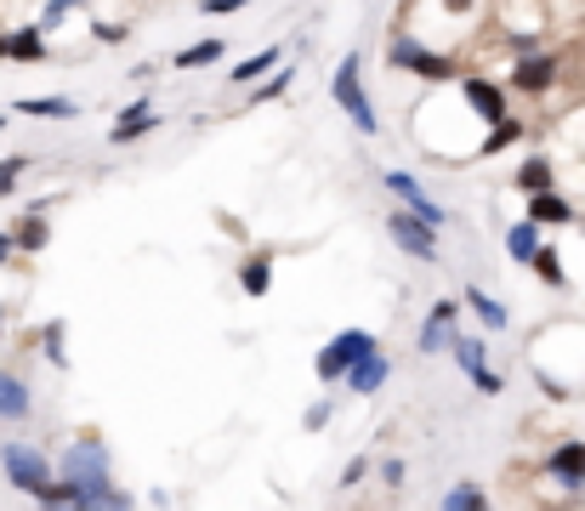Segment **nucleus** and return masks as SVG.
<instances>
[{
    "label": "nucleus",
    "instance_id": "1",
    "mask_svg": "<svg viewBox=\"0 0 585 511\" xmlns=\"http://www.w3.org/2000/svg\"><path fill=\"white\" fill-rule=\"evenodd\" d=\"M63 477L74 483V506H125V489H114V477H109V449H103V438L69 444Z\"/></svg>",
    "mask_w": 585,
    "mask_h": 511
},
{
    "label": "nucleus",
    "instance_id": "2",
    "mask_svg": "<svg viewBox=\"0 0 585 511\" xmlns=\"http://www.w3.org/2000/svg\"><path fill=\"white\" fill-rule=\"evenodd\" d=\"M329 91H336V102L347 109V120L359 125L364 137H375V132H381V120H375V102H370V97H364V86H359V58H352V51H347V58L336 63V74H329Z\"/></svg>",
    "mask_w": 585,
    "mask_h": 511
},
{
    "label": "nucleus",
    "instance_id": "3",
    "mask_svg": "<svg viewBox=\"0 0 585 511\" xmlns=\"http://www.w3.org/2000/svg\"><path fill=\"white\" fill-rule=\"evenodd\" d=\"M0 466H7V483L23 495H40L46 483H52V466H46V454L29 449V444H7L0 449Z\"/></svg>",
    "mask_w": 585,
    "mask_h": 511
},
{
    "label": "nucleus",
    "instance_id": "4",
    "mask_svg": "<svg viewBox=\"0 0 585 511\" xmlns=\"http://www.w3.org/2000/svg\"><path fill=\"white\" fill-rule=\"evenodd\" d=\"M364 352H375V336H370V329H341V336L319 352V364H313V370H319V381H341V370H347V364H359Z\"/></svg>",
    "mask_w": 585,
    "mask_h": 511
},
{
    "label": "nucleus",
    "instance_id": "5",
    "mask_svg": "<svg viewBox=\"0 0 585 511\" xmlns=\"http://www.w3.org/2000/svg\"><path fill=\"white\" fill-rule=\"evenodd\" d=\"M387 63L421 74V80H449V74H455V63L438 58V51H426L421 40H387Z\"/></svg>",
    "mask_w": 585,
    "mask_h": 511
},
{
    "label": "nucleus",
    "instance_id": "6",
    "mask_svg": "<svg viewBox=\"0 0 585 511\" xmlns=\"http://www.w3.org/2000/svg\"><path fill=\"white\" fill-rule=\"evenodd\" d=\"M387 234H393V245H403V256H415V262H438V234H432L421 216L393 211L387 216Z\"/></svg>",
    "mask_w": 585,
    "mask_h": 511
},
{
    "label": "nucleus",
    "instance_id": "7",
    "mask_svg": "<svg viewBox=\"0 0 585 511\" xmlns=\"http://www.w3.org/2000/svg\"><path fill=\"white\" fill-rule=\"evenodd\" d=\"M381 183H387V188H393V194H398L403 204H410V216H421L426 227H444V222H449V216L438 211V204H432V199L421 194V183H415L410 171H387V176H381Z\"/></svg>",
    "mask_w": 585,
    "mask_h": 511
},
{
    "label": "nucleus",
    "instance_id": "8",
    "mask_svg": "<svg viewBox=\"0 0 585 511\" xmlns=\"http://www.w3.org/2000/svg\"><path fill=\"white\" fill-rule=\"evenodd\" d=\"M341 375H347V387L359 392V398H370V392L381 387V381L393 375V364H387V358H381V347H375V352H364V358H359V364H347Z\"/></svg>",
    "mask_w": 585,
    "mask_h": 511
},
{
    "label": "nucleus",
    "instance_id": "9",
    "mask_svg": "<svg viewBox=\"0 0 585 511\" xmlns=\"http://www.w3.org/2000/svg\"><path fill=\"white\" fill-rule=\"evenodd\" d=\"M546 472H551L557 483H569V489H585V444H563V449H551Z\"/></svg>",
    "mask_w": 585,
    "mask_h": 511
},
{
    "label": "nucleus",
    "instance_id": "10",
    "mask_svg": "<svg viewBox=\"0 0 585 511\" xmlns=\"http://www.w3.org/2000/svg\"><path fill=\"white\" fill-rule=\"evenodd\" d=\"M160 125V114H154V102H132V109H125V120H114V132H109V142H137L142 132H154Z\"/></svg>",
    "mask_w": 585,
    "mask_h": 511
},
{
    "label": "nucleus",
    "instance_id": "11",
    "mask_svg": "<svg viewBox=\"0 0 585 511\" xmlns=\"http://www.w3.org/2000/svg\"><path fill=\"white\" fill-rule=\"evenodd\" d=\"M551 80H557V58H518V68H512L518 91H546Z\"/></svg>",
    "mask_w": 585,
    "mask_h": 511
},
{
    "label": "nucleus",
    "instance_id": "12",
    "mask_svg": "<svg viewBox=\"0 0 585 511\" xmlns=\"http://www.w3.org/2000/svg\"><path fill=\"white\" fill-rule=\"evenodd\" d=\"M7 58H12V63H40V58H46V29H40V23L7 35Z\"/></svg>",
    "mask_w": 585,
    "mask_h": 511
},
{
    "label": "nucleus",
    "instance_id": "13",
    "mask_svg": "<svg viewBox=\"0 0 585 511\" xmlns=\"http://www.w3.org/2000/svg\"><path fill=\"white\" fill-rule=\"evenodd\" d=\"M466 102H472V109L483 114V120H506V97H500V86H489V80H477V74H472V80H466Z\"/></svg>",
    "mask_w": 585,
    "mask_h": 511
},
{
    "label": "nucleus",
    "instance_id": "14",
    "mask_svg": "<svg viewBox=\"0 0 585 511\" xmlns=\"http://www.w3.org/2000/svg\"><path fill=\"white\" fill-rule=\"evenodd\" d=\"M23 415H29V387L0 370V421H23Z\"/></svg>",
    "mask_w": 585,
    "mask_h": 511
},
{
    "label": "nucleus",
    "instance_id": "15",
    "mask_svg": "<svg viewBox=\"0 0 585 511\" xmlns=\"http://www.w3.org/2000/svg\"><path fill=\"white\" fill-rule=\"evenodd\" d=\"M12 114H35V120H69V114H80V109H74V97H23Z\"/></svg>",
    "mask_w": 585,
    "mask_h": 511
},
{
    "label": "nucleus",
    "instance_id": "16",
    "mask_svg": "<svg viewBox=\"0 0 585 511\" xmlns=\"http://www.w3.org/2000/svg\"><path fill=\"white\" fill-rule=\"evenodd\" d=\"M46 239H52V227H46L40 211H29L17 222V234H12V250H46Z\"/></svg>",
    "mask_w": 585,
    "mask_h": 511
},
{
    "label": "nucleus",
    "instance_id": "17",
    "mask_svg": "<svg viewBox=\"0 0 585 511\" xmlns=\"http://www.w3.org/2000/svg\"><path fill=\"white\" fill-rule=\"evenodd\" d=\"M278 58H285V46H267V51H257V58H245L239 68H227V80H234V86H250V80H257V74H267Z\"/></svg>",
    "mask_w": 585,
    "mask_h": 511
},
{
    "label": "nucleus",
    "instance_id": "18",
    "mask_svg": "<svg viewBox=\"0 0 585 511\" xmlns=\"http://www.w3.org/2000/svg\"><path fill=\"white\" fill-rule=\"evenodd\" d=\"M569 216H574V211H569V204L557 199L551 188H540V194L528 199V222H569Z\"/></svg>",
    "mask_w": 585,
    "mask_h": 511
},
{
    "label": "nucleus",
    "instance_id": "19",
    "mask_svg": "<svg viewBox=\"0 0 585 511\" xmlns=\"http://www.w3.org/2000/svg\"><path fill=\"white\" fill-rule=\"evenodd\" d=\"M239 285H245V296H267V285H273V262H267V256H250V262L239 267Z\"/></svg>",
    "mask_w": 585,
    "mask_h": 511
},
{
    "label": "nucleus",
    "instance_id": "20",
    "mask_svg": "<svg viewBox=\"0 0 585 511\" xmlns=\"http://www.w3.org/2000/svg\"><path fill=\"white\" fill-rule=\"evenodd\" d=\"M534 245H540V234H534V222H518L512 234H506V256H512V262H528Z\"/></svg>",
    "mask_w": 585,
    "mask_h": 511
},
{
    "label": "nucleus",
    "instance_id": "21",
    "mask_svg": "<svg viewBox=\"0 0 585 511\" xmlns=\"http://www.w3.org/2000/svg\"><path fill=\"white\" fill-rule=\"evenodd\" d=\"M466 307H472V313H477L483 324H489V329H506V307H500V301H489V296H483L477 285L466 290Z\"/></svg>",
    "mask_w": 585,
    "mask_h": 511
},
{
    "label": "nucleus",
    "instance_id": "22",
    "mask_svg": "<svg viewBox=\"0 0 585 511\" xmlns=\"http://www.w3.org/2000/svg\"><path fill=\"white\" fill-rule=\"evenodd\" d=\"M216 58H222V40L211 35V40H199V46H188V51H176L171 63H176V68H199V63H216Z\"/></svg>",
    "mask_w": 585,
    "mask_h": 511
},
{
    "label": "nucleus",
    "instance_id": "23",
    "mask_svg": "<svg viewBox=\"0 0 585 511\" xmlns=\"http://www.w3.org/2000/svg\"><path fill=\"white\" fill-rule=\"evenodd\" d=\"M518 188H523V194L551 188V165H546V160H523V165H518Z\"/></svg>",
    "mask_w": 585,
    "mask_h": 511
},
{
    "label": "nucleus",
    "instance_id": "24",
    "mask_svg": "<svg viewBox=\"0 0 585 511\" xmlns=\"http://www.w3.org/2000/svg\"><path fill=\"white\" fill-rule=\"evenodd\" d=\"M528 262H534V273H540L546 285H563V262H557V250H546V245H534V256H528Z\"/></svg>",
    "mask_w": 585,
    "mask_h": 511
},
{
    "label": "nucleus",
    "instance_id": "25",
    "mask_svg": "<svg viewBox=\"0 0 585 511\" xmlns=\"http://www.w3.org/2000/svg\"><path fill=\"white\" fill-rule=\"evenodd\" d=\"M449 352L461 358V370H466V375L483 364V341H477V336H455V341H449Z\"/></svg>",
    "mask_w": 585,
    "mask_h": 511
},
{
    "label": "nucleus",
    "instance_id": "26",
    "mask_svg": "<svg viewBox=\"0 0 585 511\" xmlns=\"http://www.w3.org/2000/svg\"><path fill=\"white\" fill-rule=\"evenodd\" d=\"M444 506H449V511H477V506H483V489H477V483H461V489L444 495Z\"/></svg>",
    "mask_w": 585,
    "mask_h": 511
},
{
    "label": "nucleus",
    "instance_id": "27",
    "mask_svg": "<svg viewBox=\"0 0 585 511\" xmlns=\"http://www.w3.org/2000/svg\"><path fill=\"white\" fill-rule=\"evenodd\" d=\"M518 132H523L518 120H495V137L483 142V153H500V148H512V142H518Z\"/></svg>",
    "mask_w": 585,
    "mask_h": 511
},
{
    "label": "nucleus",
    "instance_id": "28",
    "mask_svg": "<svg viewBox=\"0 0 585 511\" xmlns=\"http://www.w3.org/2000/svg\"><path fill=\"white\" fill-rule=\"evenodd\" d=\"M23 171H29V153H12V160H0V194H12Z\"/></svg>",
    "mask_w": 585,
    "mask_h": 511
},
{
    "label": "nucleus",
    "instance_id": "29",
    "mask_svg": "<svg viewBox=\"0 0 585 511\" xmlns=\"http://www.w3.org/2000/svg\"><path fill=\"white\" fill-rule=\"evenodd\" d=\"M472 387H477L483 398H500V392H506V381H500L489 364H477V370H472Z\"/></svg>",
    "mask_w": 585,
    "mask_h": 511
},
{
    "label": "nucleus",
    "instance_id": "30",
    "mask_svg": "<svg viewBox=\"0 0 585 511\" xmlns=\"http://www.w3.org/2000/svg\"><path fill=\"white\" fill-rule=\"evenodd\" d=\"M46 358H52L58 370L69 364V358H63V319H52V324H46Z\"/></svg>",
    "mask_w": 585,
    "mask_h": 511
},
{
    "label": "nucleus",
    "instance_id": "31",
    "mask_svg": "<svg viewBox=\"0 0 585 511\" xmlns=\"http://www.w3.org/2000/svg\"><path fill=\"white\" fill-rule=\"evenodd\" d=\"M285 86H290V68H278L273 80H267V86L257 91V102H273V97H285Z\"/></svg>",
    "mask_w": 585,
    "mask_h": 511
},
{
    "label": "nucleus",
    "instance_id": "32",
    "mask_svg": "<svg viewBox=\"0 0 585 511\" xmlns=\"http://www.w3.org/2000/svg\"><path fill=\"white\" fill-rule=\"evenodd\" d=\"M97 40H103V46H120V40H125V23H97Z\"/></svg>",
    "mask_w": 585,
    "mask_h": 511
},
{
    "label": "nucleus",
    "instance_id": "33",
    "mask_svg": "<svg viewBox=\"0 0 585 511\" xmlns=\"http://www.w3.org/2000/svg\"><path fill=\"white\" fill-rule=\"evenodd\" d=\"M381 477H387L393 489H398V483H403V460H398V454H393V460H381Z\"/></svg>",
    "mask_w": 585,
    "mask_h": 511
},
{
    "label": "nucleus",
    "instance_id": "34",
    "mask_svg": "<svg viewBox=\"0 0 585 511\" xmlns=\"http://www.w3.org/2000/svg\"><path fill=\"white\" fill-rule=\"evenodd\" d=\"M239 7H250V0H206V12H216V17L222 12H239Z\"/></svg>",
    "mask_w": 585,
    "mask_h": 511
},
{
    "label": "nucleus",
    "instance_id": "35",
    "mask_svg": "<svg viewBox=\"0 0 585 511\" xmlns=\"http://www.w3.org/2000/svg\"><path fill=\"white\" fill-rule=\"evenodd\" d=\"M7 256H12V234H0V262H7Z\"/></svg>",
    "mask_w": 585,
    "mask_h": 511
},
{
    "label": "nucleus",
    "instance_id": "36",
    "mask_svg": "<svg viewBox=\"0 0 585 511\" xmlns=\"http://www.w3.org/2000/svg\"><path fill=\"white\" fill-rule=\"evenodd\" d=\"M472 7V0H449V12H466Z\"/></svg>",
    "mask_w": 585,
    "mask_h": 511
},
{
    "label": "nucleus",
    "instance_id": "37",
    "mask_svg": "<svg viewBox=\"0 0 585 511\" xmlns=\"http://www.w3.org/2000/svg\"><path fill=\"white\" fill-rule=\"evenodd\" d=\"M0 58H7V35H0Z\"/></svg>",
    "mask_w": 585,
    "mask_h": 511
},
{
    "label": "nucleus",
    "instance_id": "38",
    "mask_svg": "<svg viewBox=\"0 0 585 511\" xmlns=\"http://www.w3.org/2000/svg\"><path fill=\"white\" fill-rule=\"evenodd\" d=\"M0 132H7V114H0Z\"/></svg>",
    "mask_w": 585,
    "mask_h": 511
},
{
    "label": "nucleus",
    "instance_id": "39",
    "mask_svg": "<svg viewBox=\"0 0 585 511\" xmlns=\"http://www.w3.org/2000/svg\"><path fill=\"white\" fill-rule=\"evenodd\" d=\"M0 324H7V313H0Z\"/></svg>",
    "mask_w": 585,
    "mask_h": 511
}]
</instances>
